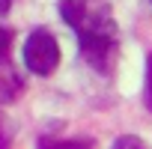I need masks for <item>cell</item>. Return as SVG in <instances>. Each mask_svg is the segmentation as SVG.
Masks as SVG:
<instances>
[{
  "instance_id": "5",
  "label": "cell",
  "mask_w": 152,
  "mask_h": 149,
  "mask_svg": "<svg viewBox=\"0 0 152 149\" xmlns=\"http://www.w3.org/2000/svg\"><path fill=\"white\" fill-rule=\"evenodd\" d=\"M9 6H12V0H0V15H6Z\"/></svg>"
},
{
  "instance_id": "2",
  "label": "cell",
  "mask_w": 152,
  "mask_h": 149,
  "mask_svg": "<svg viewBox=\"0 0 152 149\" xmlns=\"http://www.w3.org/2000/svg\"><path fill=\"white\" fill-rule=\"evenodd\" d=\"M143 102H146V107L152 110V54H149V60H146V87H143Z\"/></svg>"
},
{
  "instance_id": "3",
  "label": "cell",
  "mask_w": 152,
  "mask_h": 149,
  "mask_svg": "<svg viewBox=\"0 0 152 149\" xmlns=\"http://www.w3.org/2000/svg\"><path fill=\"white\" fill-rule=\"evenodd\" d=\"M9 42H12V33L9 30H0V60L9 54Z\"/></svg>"
},
{
  "instance_id": "4",
  "label": "cell",
  "mask_w": 152,
  "mask_h": 149,
  "mask_svg": "<svg viewBox=\"0 0 152 149\" xmlns=\"http://www.w3.org/2000/svg\"><path fill=\"white\" fill-rule=\"evenodd\" d=\"M116 146H143V140H137V137H119Z\"/></svg>"
},
{
  "instance_id": "1",
  "label": "cell",
  "mask_w": 152,
  "mask_h": 149,
  "mask_svg": "<svg viewBox=\"0 0 152 149\" xmlns=\"http://www.w3.org/2000/svg\"><path fill=\"white\" fill-rule=\"evenodd\" d=\"M57 63H60V48L54 36L45 30H33L24 42V66L36 74H51Z\"/></svg>"
}]
</instances>
